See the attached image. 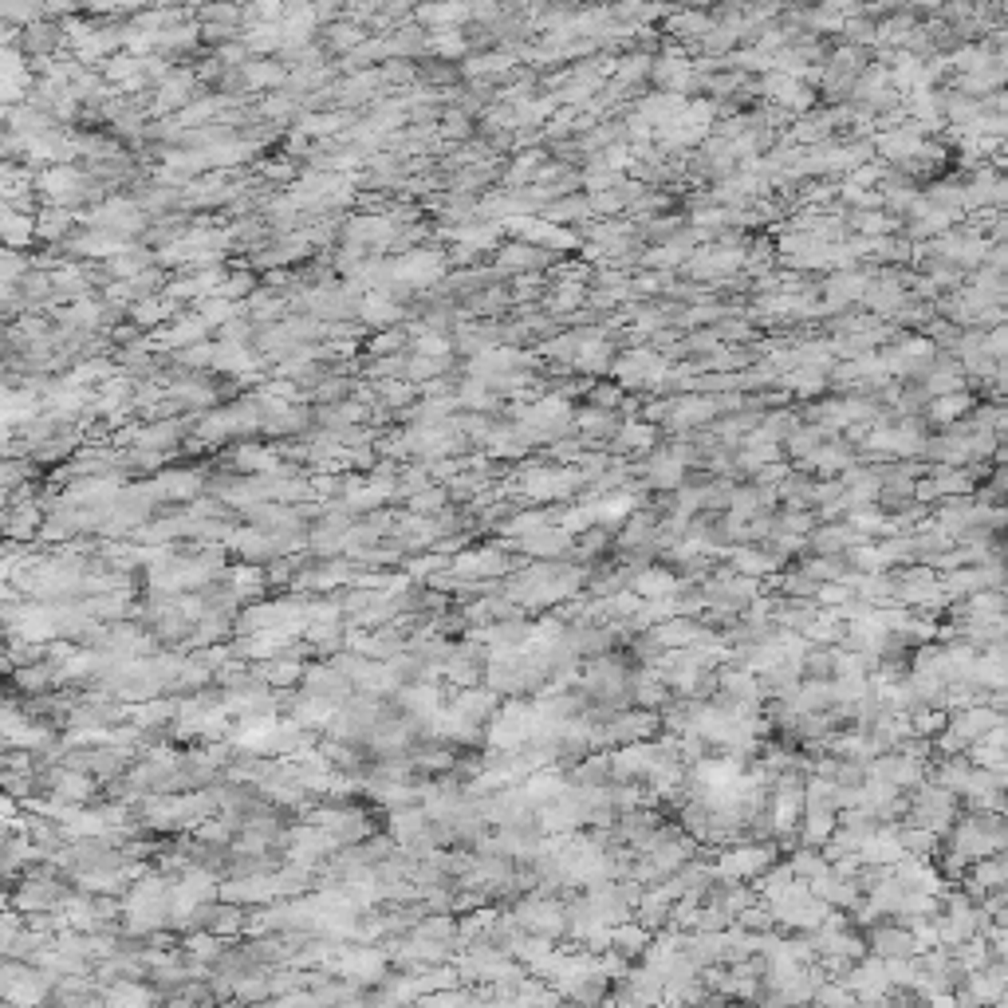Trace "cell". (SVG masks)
<instances>
[{"label":"cell","mask_w":1008,"mask_h":1008,"mask_svg":"<svg viewBox=\"0 0 1008 1008\" xmlns=\"http://www.w3.org/2000/svg\"><path fill=\"white\" fill-rule=\"evenodd\" d=\"M532 737H536V705H525V701H508L489 725V741L496 749H516V744H525Z\"/></svg>","instance_id":"obj_1"},{"label":"cell","mask_w":1008,"mask_h":1008,"mask_svg":"<svg viewBox=\"0 0 1008 1008\" xmlns=\"http://www.w3.org/2000/svg\"><path fill=\"white\" fill-rule=\"evenodd\" d=\"M516 922L525 926V930H536L540 938H547V933H559V930L567 926V914L559 910L556 902H547V899H528L516 910Z\"/></svg>","instance_id":"obj_2"},{"label":"cell","mask_w":1008,"mask_h":1008,"mask_svg":"<svg viewBox=\"0 0 1008 1008\" xmlns=\"http://www.w3.org/2000/svg\"><path fill=\"white\" fill-rule=\"evenodd\" d=\"M91 776H79V773H59L52 780V795L56 800H68V804H83L87 795H91Z\"/></svg>","instance_id":"obj_3"},{"label":"cell","mask_w":1008,"mask_h":1008,"mask_svg":"<svg viewBox=\"0 0 1008 1008\" xmlns=\"http://www.w3.org/2000/svg\"><path fill=\"white\" fill-rule=\"evenodd\" d=\"M457 571L462 576H496V571H504V556L501 552H477V556H462L457 559Z\"/></svg>","instance_id":"obj_4"},{"label":"cell","mask_w":1008,"mask_h":1008,"mask_svg":"<svg viewBox=\"0 0 1008 1008\" xmlns=\"http://www.w3.org/2000/svg\"><path fill=\"white\" fill-rule=\"evenodd\" d=\"M107 1001H110V1004H122V1001H151V992H142V989H127V985H119V989H110V992H107Z\"/></svg>","instance_id":"obj_5"}]
</instances>
